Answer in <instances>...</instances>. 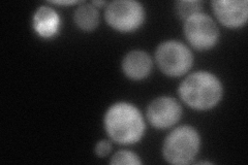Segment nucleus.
I'll return each mask as SVG.
<instances>
[{
    "label": "nucleus",
    "mask_w": 248,
    "mask_h": 165,
    "mask_svg": "<svg viewBox=\"0 0 248 165\" xmlns=\"http://www.w3.org/2000/svg\"><path fill=\"white\" fill-rule=\"evenodd\" d=\"M107 133L116 143L131 145L141 139L145 131V123L139 109L126 102L112 105L106 114Z\"/></svg>",
    "instance_id": "nucleus-1"
},
{
    "label": "nucleus",
    "mask_w": 248,
    "mask_h": 165,
    "mask_svg": "<svg viewBox=\"0 0 248 165\" xmlns=\"http://www.w3.org/2000/svg\"><path fill=\"white\" fill-rule=\"evenodd\" d=\"M179 94L188 106L206 111L219 102L222 96V86L214 75L199 72L185 78L180 85Z\"/></svg>",
    "instance_id": "nucleus-2"
},
{
    "label": "nucleus",
    "mask_w": 248,
    "mask_h": 165,
    "mask_svg": "<svg viewBox=\"0 0 248 165\" xmlns=\"http://www.w3.org/2000/svg\"><path fill=\"white\" fill-rule=\"evenodd\" d=\"M201 138L198 131L189 126H181L172 131L166 138L164 156L172 164H187L199 153Z\"/></svg>",
    "instance_id": "nucleus-3"
},
{
    "label": "nucleus",
    "mask_w": 248,
    "mask_h": 165,
    "mask_svg": "<svg viewBox=\"0 0 248 165\" xmlns=\"http://www.w3.org/2000/svg\"><path fill=\"white\" fill-rule=\"evenodd\" d=\"M155 55L161 72L169 76H180L187 73L192 65L190 50L179 42L162 43Z\"/></svg>",
    "instance_id": "nucleus-4"
},
{
    "label": "nucleus",
    "mask_w": 248,
    "mask_h": 165,
    "mask_svg": "<svg viewBox=\"0 0 248 165\" xmlns=\"http://www.w3.org/2000/svg\"><path fill=\"white\" fill-rule=\"evenodd\" d=\"M145 12L141 3L131 0H117L108 5L106 20L108 24L121 32H129L143 24Z\"/></svg>",
    "instance_id": "nucleus-5"
},
{
    "label": "nucleus",
    "mask_w": 248,
    "mask_h": 165,
    "mask_svg": "<svg viewBox=\"0 0 248 165\" xmlns=\"http://www.w3.org/2000/svg\"><path fill=\"white\" fill-rule=\"evenodd\" d=\"M184 32L193 48L204 51L211 49L218 41L219 30L212 18L198 13L185 21Z\"/></svg>",
    "instance_id": "nucleus-6"
},
{
    "label": "nucleus",
    "mask_w": 248,
    "mask_h": 165,
    "mask_svg": "<svg viewBox=\"0 0 248 165\" xmlns=\"http://www.w3.org/2000/svg\"><path fill=\"white\" fill-rule=\"evenodd\" d=\"M182 114L180 105L170 97H159L154 99L147 111L149 122L152 126L165 129L173 126L179 121Z\"/></svg>",
    "instance_id": "nucleus-7"
},
{
    "label": "nucleus",
    "mask_w": 248,
    "mask_h": 165,
    "mask_svg": "<svg viewBox=\"0 0 248 165\" xmlns=\"http://www.w3.org/2000/svg\"><path fill=\"white\" fill-rule=\"evenodd\" d=\"M213 11L221 24L230 28H238L244 25L248 15V3L246 0H222L212 2Z\"/></svg>",
    "instance_id": "nucleus-8"
},
{
    "label": "nucleus",
    "mask_w": 248,
    "mask_h": 165,
    "mask_svg": "<svg viewBox=\"0 0 248 165\" xmlns=\"http://www.w3.org/2000/svg\"><path fill=\"white\" fill-rule=\"evenodd\" d=\"M123 72L133 80H142L151 72L152 61L149 55L143 51L129 52L122 63Z\"/></svg>",
    "instance_id": "nucleus-9"
},
{
    "label": "nucleus",
    "mask_w": 248,
    "mask_h": 165,
    "mask_svg": "<svg viewBox=\"0 0 248 165\" xmlns=\"http://www.w3.org/2000/svg\"><path fill=\"white\" fill-rule=\"evenodd\" d=\"M60 19L58 14L51 7L42 6L33 17V27L42 37L49 38L55 35L59 28Z\"/></svg>",
    "instance_id": "nucleus-10"
},
{
    "label": "nucleus",
    "mask_w": 248,
    "mask_h": 165,
    "mask_svg": "<svg viewBox=\"0 0 248 165\" xmlns=\"http://www.w3.org/2000/svg\"><path fill=\"white\" fill-rule=\"evenodd\" d=\"M76 24L83 30H93L99 22V14L91 4H83L78 7L75 12Z\"/></svg>",
    "instance_id": "nucleus-11"
},
{
    "label": "nucleus",
    "mask_w": 248,
    "mask_h": 165,
    "mask_svg": "<svg viewBox=\"0 0 248 165\" xmlns=\"http://www.w3.org/2000/svg\"><path fill=\"white\" fill-rule=\"evenodd\" d=\"M178 15L183 20H187L191 15L201 13L202 2L199 1H179L177 2Z\"/></svg>",
    "instance_id": "nucleus-12"
},
{
    "label": "nucleus",
    "mask_w": 248,
    "mask_h": 165,
    "mask_svg": "<svg viewBox=\"0 0 248 165\" xmlns=\"http://www.w3.org/2000/svg\"><path fill=\"white\" fill-rule=\"evenodd\" d=\"M139 157L129 151H119L116 153L111 160V164H141Z\"/></svg>",
    "instance_id": "nucleus-13"
},
{
    "label": "nucleus",
    "mask_w": 248,
    "mask_h": 165,
    "mask_svg": "<svg viewBox=\"0 0 248 165\" xmlns=\"http://www.w3.org/2000/svg\"><path fill=\"white\" fill-rule=\"evenodd\" d=\"M111 149H112V146L110 143H108V141L102 140L96 145L95 152L99 157H105L111 152Z\"/></svg>",
    "instance_id": "nucleus-14"
},
{
    "label": "nucleus",
    "mask_w": 248,
    "mask_h": 165,
    "mask_svg": "<svg viewBox=\"0 0 248 165\" xmlns=\"http://www.w3.org/2000/svg\"><path fill=\"white\" fill-rule=\"evenodd\" d=\"M54 3H57V4H74V3H76V1H56Z\"/></svg>",
    "instance_id": "nucleus-15"
},
{
    "label": "nucleus",
    "mask_w": 248,
    "mask_h": 165,
    "mask_svg": "<svg viewBox=\"0 0 248 165\" xmlns=\"http://www.w3.org/2000/svg\"><path fill=\"white\" fill-rule=\"evenodd\" d=\"M93 4H97V5H103V4H105V2L104 1H99V2H93Z\"/></svg>",
    "instance_id": "nucleus-16"
}]
</instances>
